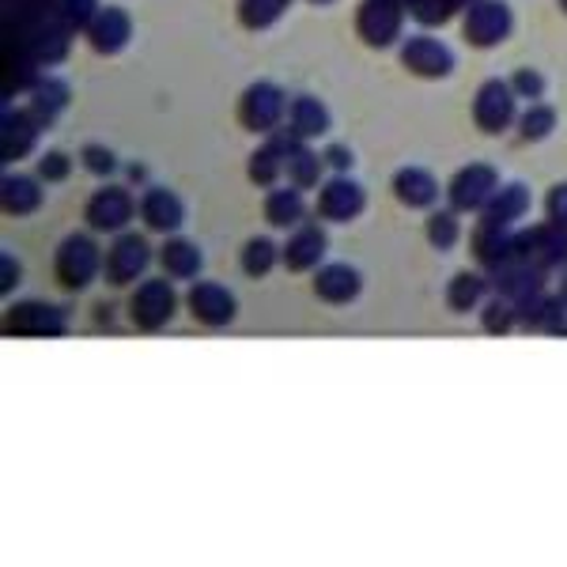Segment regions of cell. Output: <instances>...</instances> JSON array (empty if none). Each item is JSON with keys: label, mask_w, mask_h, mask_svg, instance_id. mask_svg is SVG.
<instances>
[{"label": "cell", "mask_w": 567, "mask_h": 567, "mask_svg": "<svg viewBox=\"0 0 567 567\" xmlns=\"http://www.w3.org/2000/svg\"><path fill=\"white\" fill-rule=\"evenodd\" d=\"M393 200L409 213H432L439 197H446V189H439V178L424 167H401L390 182Z\"/></svg>", "instance_id": "obj_19"}, {"label": "cell", "mask_w": 567, "mask_h": 567, "mask_svg": "<svg viewBox=\"0 0 567 567\" xmlns=\"http://www.w3.org/2000/svg\"><path fill=\"white\" fill-rule=\"evenodd\" d=\"M69 103H72V87H69V80L50 76V72H45V76L39 80V84L31 87V103H27V106H31V110H34V117H39V122L45 125V130H50V125L58 122V117L69 110Z\"/></svg>", "instance_id": "obj_28"}, {"label": "cell", "mask_w": 567, "mask_h": 567, "mask_svg": "<svg viewBox=\"0 0 567 567\" xmlns=\"http://www.w3.org/2000/svg\"><path fill=\"white\" fill-rule=\"evenodd\" d=\"M556 296H560L564 303H567V265H564V269H560V291H556Z\"/></svg>", "instance_id": "obj_45"}, {"label": "cell", "mask_w": 567, "mask_h": 567, "mask_svg": "<svg viewBox=\"0 0 567 567\" xmlns=\"http://www.w3.org/2000/svg\"><path fill=\"white\" fill-rule=\"evenodd\" d=\"M326 250H329L326 227H322V219L315 216L288 235V243L280 246V265L288 272H315V269H322Z\"/></svg>", "instance_id": "obj_15"}, {"label": "cell", "mask_w": 567, "mask_h": 567, "mask_svg": "<svg viewBox=\"0 0 567 567\" xmlns=\"http://www.w3.org/2000/svg\"><path fill=\"white\" fill-rule=\"evenodd\" d=\"M322 155H326V167L333 171V175H349V171L355 167V155H352L349 144H329Z\"/></svg>", "instance_id": "obj_42"}, {"label": "cell", "mask_w": 567, "mask_h": 567, "mask_svg": "<svg viewBox=\"0 0 567 567\" xmlns=\"http://www.w3.org/2000/svg\"><path fill=\"white\" fill-rule=\"evenodd\" d=\"M130 178H133V182H144V178H148V171L136 167V163H133V167H130Z\"/></svg>", "instance_id": "obj_46"}, {"label": "cell", "mask_w": 567, "mask_h": 567, "mask_svg": "<svg viewBox=\"0 0 567 567\" xmlns=\"http://www.w3.org/2000/svg\"><path fill=\"white\" fill-rule=\"evenodd\" d=\"M95 322H99V326H110V322H114V307H110V303H99V307H95Z\"/></svg>", "instance_id": "obj_44"}, {"label": "cell", "mask_w": 567, "mask_h": 567, "mask_svg": "<svg viewBox=\"0 0 567 567\" xmlns=\"http://www.w3.org/2000/svg\"><path fill=\"white\" fill-rule=\"evenodd\" d=\"M186 310L189 318L208 329H224L235 322V315H239V303H235V296L224 288L219 280H194L186 291Z\"/></svg>", "instance_id": "obj_13"}, {"label": "cell", "mask_w": 567, "mask_h": 567, "mask_svg": "<svg viewBox=\"0 0 567 567\" xmlns=\"http://www.w3.org/2000/svg\"><path fill=\"white\" fill-rule=\"evenodd\" d=\"M265 224L277 227V231H296L299 224H307V194L296 189L291 182H280V186L265 189Z\"/></svg>", "instance_id": "obj_23"}, {"label": "cell", "mask_w": 567, "mask_h": 567, "mask_svg": "<svg viewBox=\"0 0 567 567\" xmlns=\"http://www.w3.org/2000/svg\"><path fill=\"white\" fill-rule=\"evenodd\" d=\"M315 296L322 299L329 307H344L352 303V299H360L363 291V277L360 269H352V265L344 261H333V265H322V269H315Z\"/></svg>", "instance_id": "obj_22"}, {"label": "cell", "mask_w": 567, "mask_h": 567, "mask_svg": "<svg viewBox=\"0 0 567 567\" xmlns=\"http://www.w3.org/2000/svg\"><path fill=\"white\" fill-rule=\"evenodd\" d=\"M545 277H548V272L534 269V265H526V261H518V258L503 261L499 269L488 272L492 291H496V296H507L511 303H523V299L537 296V291H545Z\"/></svg>", "instance_id": "obj_21"}, {"label": "cell", "mask_w": 567, "mask_h": 567, "mask_svg": "<svg viewBox=\"0 0 567 567\" xmlns=\"http://www.w3.org/2000/svg\"><path fill=\"white\" fill-rule=\"evenodd\" d=\"M152 261H155V254L148 239L136 231H122V235H114V243H110L103 254V280L110 288H133V284H141L148 277Z\"/></svg>", "instance_id": "obj_4"}, {"label": "cell", "mask_w": 567, "mask_h": 567, "mask_svg": "<svg viewBox=\"0 0 567 567\" xmlns=\"http://www.w3.org/2000/svg\"><path fill=\"white\" fill-rule=\"evenodd\" d=\"M368 208V194L363 186L349 175H333L318 186V197H315V216L322 224H352V219L363 216Z\"/></svg>", "instance_id": "obj_12"}, {"label": "cell", "mask_w": 567, "mask_h": 567, "mask_svg": "<svg viewBox=\"0 0 567 567\" xmlns=\"http://www.w3.org/2000/svg\"><path fill=\"white\" fill-rule=\"evenodd\" d=\"M405 4L401 0H360L355 8V39L368 50H393L405 39Z\"/></svg>", "instance_id": "obj_3"}, {"label": "cell", "mask_w": 567, "mask_h": 567, "mask_svg": "<svg viewBox=\"0 0 567 567\" xmlns=\"http://www.w3.org/2000/svg\"><path fill=\"white\" fill-rule=\"evenodd\" d=\"M511 87H515V95L523 99V103H542L545 91H548V80L537 69H518L515 76H511Z\"/></svg>", "instance_id": "obj_39"}, {"label": "cell", "mask_w": 567, "mask_h": 567, "mask_svg": "<svg viewBox=\"0 0 567 567\" xmlns=\"http://www.w3.org/2000/svg\"><path fill=\"white\" fill-rule=\"evenodd\" d=\"M80 167L87 171L91 178H114L117 175V167H122V163H117V155L106 148V144H84V148H80Z\"/></svg>", "instance_id": "obj_37"}, {"label": "cell", "mask_w": 567, "mask_h": 567, "mask_svg": "<svg viewBox=\"0 0 567 567\" xmlns=\"http://www.w3.org/2000/svg\"><path fill=\"white\" fill-rule=\"evenodd\" d=\"M529 205H534L529 186H523V182H503L499 194L488 200V208H484L481 216L492 219V224H503V227H518L529 216Z\"/></svg>", "instance_id": "obj_27"}, {"label": "cell", "mask_w": 567, "mask_h": 567, "mask_svg": "<svg viewBox=\"0 0 567 567\" xmlns=\"http://www.w3.org/2000/svg\"><path fill=\"white\" fill-rule=\"evenodd\" d=\"M473 125L484 136H503L511 125H518V95L511 80H484L473 95Z\"/></svg>", "instance_id": "obj_9"}, {"label": "cell", "mask_w": 567, "mask_h": 567, "mask_svg": "<svg viewBox=\"0 0 567 567\" xmlns=\"http://www.w3.org/2000/svg\"><path fill=\"white\" fill-rule=\"evenodd\" d=\"M136 216H141V200L130 194V186H114V182L95 189L84 205V224H87V231H95V235L130 231V224Z\"/></svg>", "instance_id": "obj_5"}, {"label": "cell", "mask_w": 567, "mask_h": 567, "mask_svg": "<svg viewBox=\"0 0 567 567\" xmlns=\"http://www.w3.org/2000/svg\"><path fill=\"white\" fill-rule=\"evenodd\" d=\"M141 224L152 235H178L186 227V205L175 189L167 186H144L141 194Z\"/></svg>", "instance_id": "obj_18"}, {"label": "cell", "mask_w": 567, "mask_h": 567, "mask_svg": "<svg viewBox=\"0 0 567 567\" xmlns=\"http://www.w3.org/2000/svg\"><path fill=\"white\" fill-rule=\"evenodd\" d=\"M58 8H61V16H65V23L72 27V31L84 34L103 4H99V0H58Z\"/></svg>", "instance_id": "obj_40"}, {"label": "cell", "mask_w": 567, "mask_h": 567, "mask_svg": "<svg viewBox=\"0 0 567 567\" xmlns=\"http://www.w3.org/2000/svg\"><path fill=\"white\" fill-rule=\"evenodd\" d=\"M499 171L492 163H470L446 182V205L462 216H481L488 200L499 194Z\"/></svg>", "instance_id": "obj_8"}, {"label": "cell", "mask_w": 567, "mask_h": 567, "mask_svg": "<svg viewBox=\"0 0 567 567\" xmlns=\"http://www.w3.org/2000/svg\"><path fill=\"white\" fill-rule=\"evenodd\" d=\"M451 4H454V8H458V12H465V8H470V4H473V0H451Z\"/></svg>", "instance_id": "obj_47"}, {"label": "cell", "mask_w": 567, "mask_h": 567, "mask_svg": "<svg viewBox=\"0 0 567 567\" xmlns=\"http://www.w3.org/2000/svg\"><path fill=\"white\" fill-rule=\"evenodd\" d=\"M103 246H99L91 235H69L65 243L58 246V258H53V277L65 291H87L91 284L103 277Z\"/></svg>", "instance_id": "obj_2"}, {"label": "cell", "mask_w": 567, "mask_h": 567, "mask_svg": "<svg viewBox=\"0 0 567 567\" xmlns=\"http://www.w3.org/2000/svg\"><path fill=\"white\" fill-rule=\"evenodd\" d=\"M8 337H65L69 310L53 303H16L4 315Z\"/></svg>", "instance_id": "obj_14"}, {"label": "cell", "mask_w": 567, "mask_h": 567, "mask_svg": "<svg viewBox=\"0 0 567 567\" xmlns=\"http://www.w3.org/2000/svg\"><path fill=\"white\" fill-rule=\"evenodd\" d=\"M0 265H4V280H0V291H12L16 284H20V277H23V269H20V261L12 265V254H4V258H0Z\"/></svg>", "instance_id": "obj_43"}, {"label": "cell", "mask_w": 567, "mask_h": 567, "mask_svg": "<svg viewBox=\"0 0 567 567\" xmlns=\"http://www.w3.org/2000/svg\"><path fill=\"white\" fill-rule=\"evenodd\" d=\"M405 12H409V20H416L420 27H446L458 16V8L451 4V0H405Z\"/></svg>", "instance_id": "obj_36"}, {"label": "cell", "mask_w": 567, "mask_h": 567, "mask_svg": "<svg viewBox=\"0 0 567 567\" xmlns=\"http://www.w3.org/2000/svg\"><path fill=\"white\" fill-rule=\"evenodd\" d=\"M42 130L45 125L34 117L31 106H4V117H0V155L4 163H20L27 159L42 141Z\"/></svg>", "instance_id": "obj_16"}, {"label": "cell", "mask_w": 567, "mask_h": 567, "mask_svg": "<svg viewBox=\"0 0 567 567\" xmlns=\"http://www.w3.org/2000/svg\"><path fill=\"white\" fill-rule=\"evenodd\" d=\"M84 39L99 58H117V53L130 50L133 42V16L117 4L99 8V16L91 20V27L84 31Z\"/></svg>", "instance_id": "obj_17"}, {"label": "cell", "mask_w": 567, "mask_h": 567, "mask_svg": "<svg viewBox=\"0 0 567 567\" xmlns=\"http://www.w3.org/2000/svg\"><path fill=\"white\" fill-rule=\"evenodd\" d=\"M492 291V280L484 277V272H454L451 284H446V307H451V315H470V310H481L484 299H488Z\"/></svg>", "instance_id": "obj_29"}, {"label": "cell", "mask_w": 567, "mask_h": 567, "mask_svg": "<svg viewBox=\"0 0 567 567\" xmlns=\"http://www.w3.org/2000/svg\"><path fill=\"white\" fill-rule=\"evenodd\" d=\"M515 34V12L507 0H473L462 16V39L473 50H496Z\"/></svg>", "instance_id": "obj_7"}, {"label": "cell", "mask_w": 567, "mask_h": 567, "mask_svg": "<svg viewBox=\"0 0 567 567\" xmlns=\"http://www.w3.org/2000/svg\"><path fill=\"white\" fill-rule=\"evenodd\" d=\"M545 216H548V224L567 227V182H560V186L548 189V197H545Z\"/></svg>", "instance_id": "obj_41"}, {"label": "cell", "mask_w": 567, "mask_h": 567, "mask_svg": "<svg viewBox=\"0 0 567 567\" xmlns=\"http://www.w3.org/2000/svg\"><path fill=\"white\" fill-rule=\"evenodd\" d=\"M481 326L484 333L492 337H503V333H515L518 329V307L511 303L507 296H488L481 307Z\"/></svg>", "instance_id": "obj_35"}, {"label": "cell", "mask_w": 567, "mask_h": 567, "mask_svg": "<svg viewBox=\"0 0 567 567\" xmlns=\"http://www.w3.org/2000/svg\"><path fill=\"white\" fill-rule=\"evenodd\" d=\"M291 0H239V23L246 31H269L272 23L284 20Z\"/></svg>", "instance_id": "obj_34"}, {"label": "cell", "mask_w": 567, "mask_h": 567, "mask_svg": "<svg viewBox=\"0 0 567 567\" xmlns=\"http://www.w3.org/2000/svg\"><path fill=\"white\" fill-rule=\"evenodd\" d=\"M424 239L432 250L439 254H451L454 246L462 243V213H454L451 205L446 208H432L424 219Z\"/></svg>", "instance_id": "obj_31"}, {"label": "cell", "mask_w": 567, "mask_h": 567, "mask_svg": "<svg viewBox=\"0 0 567 567\" xmlns=\"http://www.w3.org/2000/svg\"><path fill=\"white\" fill-rule=\"evenodd\" d=\"M155 261L163 265V277L186 280V284H194L200 277V269H205V254H200V246L189 243V239H178V235H171V239L159 246Z\"/></svg>", "instance_id": "obj_26"}, {"label": "cell", "mask_w": 567, "mask_h": 567, "mask_svg": "<svg viewBox=\"0 0 567 567\" xmlns=\"http://www.w3.org/2000/svg\"><path fill=\"white\" fill-rule=\"evenodd\" d=\"M72 167H76V159H72L69 152L61 148H50L39 155V163H34V171H39V178L45 186H58V182H65L72 175Z\"/></svg>", "instance_id": "obj_38"}, {"label": "cell", "mask_w": 567, "mask_h": 567, "mask_svg": "<svg viewBox=\"0 0 567 567\" xmlns=\"http://www.w3.org/2000/svg\"><path fill=\"white\" fill-rule=\"evenodd\" d=\"M288 125L291 133L299 136V141H322V136H329V130H333V114H329V106L322 103V99L315 95H296L288 103Z\"/></svg>", "instance_id": "obj_24"}, {"label": "cell", "mask_w": 567, "mask_h": 567, "mask_svg": "<svg viewBox=\"0 0 567 567\" xmlns=\"http://www.w3.org/2000/svg\"><path fill=\"white\" fill-rule=\"evenodd\" d=\"M470 250L473 258L484 272L499 269L503 261L515 258V227H503V224H492V219H477V227H473L470 235Z\"/></svg>", "instance_id": "obj_20"}, {"label": "cell", "mask_w": 567, "mask_h": 567, "mask_svg": "<svg viewBox=\"0 0 567 567\" xmlns=\"http://www.w3.org/2000/svg\"><path fill=\"white\" fill-rule=\"evenodd\" d=\"M45 182L39 175H20V171H8L4 182H0V208L8 216H34L45 200Z\"/></svg>", "instance_id": "obj_25"}, {"label": "cell", "mask_w": 567, "mask_h": 567, "mask_svg": "<svg viewBox=\"0 0 567 567\" xmlns=\"http://www.w3.org/2000/svg\"><path fill=\"white\" fill-rule=\"evenodd\" d=\"M556 4H560V12L567 16V0H556Z\"/></svg>", "instance_id": "obj_48"}, {"label": "cell", "mask_w": 567, "mask_h": 567, "mask_svg": "<svg viewBox=\"0 0 567 567\" xmlns=\"http://www.w3.org/2000/svg\"><path fill=\"white\" fill-rule=\"evenodd\" d=\"M310 4H333V0H310Z\"/></svg>", "instance_id": "obj_49"}, {"label": "cell", "mask_w": 567, "mask_h": 567, "mask_svg": "<svg viewBox=\"0 0 567 567\" xmlns=\"http://www.w3.org/2000/svg\"><path fill=\"white\" fill-rule=\"evenodd\" d=\"M556 110L545 103H526V110L518 114V136H523L526 144H542V141H548L553 136V130H556Z\"/></svg>", "instance_id": "obj_33"}, {"label": "cell", "mask_w": 567, "mask_h": 567, "mask_svg": "<svg viewBox=\"0 0 567 567\" xmlns=\"http://www.w3.org/2000/svg\"><path fill=\"white\" fill-rule=\"evenodd\" d=\"M326 155H318L310 144H296V148L288 152V171H284V182H291L296 189H303V194H310V189H318L326 182Z\"/></svg>", "instance_id": "obj_30"}, {"label": "cell", "mask_w": 567, "mask_h": 567, "mask_svg": "<svg viewBox=\"0 0 567 567\" xmlns=\"http://www.w3.org/2000/svg\"><path fill=\"white\" fill-rule=\"evenodd\" d=\"M178 315V291L171 277H144L130 296V322L141 333H163Z\"/></svg>", "instance_id": "obj_1"}, {"label": "cell", "mask_w": 567, "mask_h": 567, "mask_svg": "<svg viewBox=\"0 0 567 567\" xmlns=\"http://www.w3.org/2000/svg\"><path fill=\"white\" fill-rule=\"evenodd\" d=\"M239 265H243L246 277L265 280V277H269V272L280 265V246L272 243V239H265V235H258V239H250V243L243 246Z\"/></svg>", "instance_id": "obj_32"}, {"label": "cell", "mask_w": 567, "mask_h": 567, "mask_svg": "<svg viewBox=\"0 0 567 567\" xmlns=\"http://www.w3.org/2000/svg\"><path fill=\"white\" fill-rule=\"evenodd\" d=\"M291 99L272 84V80H258L239 95V125L254 136H269L288 122Z\"/></svg>", "instance_id": "obj_6"}, {"label": "cell", "mask_w": 567, "mask_h": 567, "mask_svg": "<svg viewBox=\"0 0 567 567\" xmlns=\"http://www.w3.org/2000/svg\"><path fill=\"white\" fill-rule=\"evenodd\" d=\"M398 61H401V69H405L409 76H416V80H446L454 72V50L443 39L427 34V31L401 39Z\"/></svg>", "instance_id": "obj_10"}, {"label": "cell", "mask_w": 567, "mask_h": 567, "mask_svg": "<svg viewBox=\"0 0 567 567\" xmlns=\"http://www.w3.org/2000/svg\"><path fill=\"white\" fill-rule=\"evenodd\" d=\"M515 258L534 265L542 272H556L567 265V227L537 224L526 231H515Z\"/></svg>", "instance_id": "obj_11"}]
</instances>
